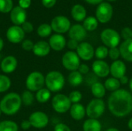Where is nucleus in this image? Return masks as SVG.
I'll use <instances>...</instances> for the list:
<instances>
[{
  "label": "nucleus",
  "mask_w": 132,
  "mask_h": 131,
  "mask_svg": "<svg viewBox=\"0 0 132 131\" xmlns=\"http://www.w3.org/2000/svg\"><path fill=\"white\" fill-rule=\"evenodd\" d=\"M10 19L15 25H22L26 19V12L20 6H16L10 12Z\"/></svg>",
  "instance_id": "nucleus-15"
},
{
  "label": "nucleus",
  "mask_w": 132,
  "mask_h": 131,
  "mask_svg": "<svg viewBox=\"0 0 132 131\" xmlns=\"http://www.w3.org/2000/svg\"><path fill=\"white\" fill-rule=\"evenodd\" d=\"M56 2V0H42V3L46 8H52L55 5Z\"/></svg>",
  "instance_id": "nucleus-44"
},
{
  "label": "nucleus",
  "mask_w": 132,
  "mask_h": 131,
  "mask_svg": "<svg viewBox=\"0 0 132 131\" xmlns=\"http://www.w3.org/2000/svg\"><path fill=\"white\" fill-rule=\"evenodd\" d=\"M31 126V124L29 122V120H23L22 123H21V127L23 129V130H29Z\"/></svg>",
  "instance_id": "nucleus-46"
},
{
  "label": "nucleus",
  "mask_w": 132,
  "mask_h": 131,
  "mask_svg": "<svg viewBox=\"0 0 132 131\" xmlns=\"http://www.w3.org/2000/svg\"><path fill=\"white\" fill-rule=\"evenodd\" d=\"M62 64L65 69L73 72L78 70L80 65V59L77 53L68 51L62 57Z\"/></svg>",
  "instance_id": "nucleus-8"
},
{
  "label": "nucleus",
  "mask_w": 132,
  "mask_h": 131,
  "mask_svg": "<svg viewBox=\"0 0 132 131\" xmlns=\"http://www.w3.org/2000/svg\"><path fill=\"white\" fill-rule=\"evenodd\" d=\"M69 36L71 39H74L77 42L83 41L87 36V30L84 27L80 24L73 25L69 30Z\"/></svg>",
  "instance_id": "nucleus-17"
},
{
  "label": "nucleus",
  "mask_w": 132,
  "mask_h": 131,
  "mask_svg": "<svg viewBox=\"0 0 132 131\" xmlns=\"http://www.w3.org/2000/svg\"><path fill=\"white\" fill-rule=\"evenodd\" d=\"M1 114H2V111H1V110H0V116H1Z\"/></svg>",
  "instance_id": "nucleus-54"
},
{
  "label": "nucleus",
  "mask_w": 132,
  "mask_h": 131,
  "mask_svg": "<svg viewBox=\"0 0 132 131\" xmlns=\"http://www.w3.org/2000/svg\"><path fill=\"white\" fill-rule=\"evenodd\" d=\"M127 71V67L125 63L121 60H116L110 66V73L114 78L121 79L122 76H125Z\"/></svg>",
  "instance_id": "nucleus-16"
},
{
  "label": "nucleus",
  "mask_w": 132,
  "mask_h": 131,
  "mask_svg": "<svg viewBox=\"0 0 132 131\" xmlns=\"http://www.w3.org/2000/svg\"><path fill=\"white\" fill-rule=\"evenodd\" d=\"M50 44L45 41H39L34 44L32 52L34 55L39 57H44L47 56L50 52Z\"/></svg>",
  "instance_id": "nucleus-20"
},
{
  "label": "nucleus",
  "mask_w": 132,
  "mask_h": 131,
  "mask_svg": "<svg viewBox=\"0 0 132 131\" xmlns=\"http://www.w3.org/2000/svg\"><path fill=\"white\" fill-rule=\"evenodd\" d=\"M129 87H130V90H131L132 92V78H131L129 80Z\"/></svg>",
  "instance_id": "nucleus-52"
},
{
  "label": "nucleus",
  "mask_w": 132,
  "mask_h": 131,
  "mask_svg": "<svg viewBox=\"0 0 132 131\" xmlns=\"http://www.w3.org/2000/svg\"><path fill=\"white\" fill-rule=\"evenodd\" d=\"M29 120L32 127L38 129L46 127L49 123L48 116L42 111H36L32 113L29 116Z\"/></svg>",
  "instance_id": "nucleus-11"
},
{
  "label": "nucleus",
  "mask_w": 132,
  "mask_h": 131,
  "mask_svg": "<svg viewBox=\"0 0 132 131\" xmlns=\"http://www.w3.org/2000/svg\"><path fill=\"white\" fill-rule=\"evenodd\" d=\"M108 2H114V1H116V0H108Z\"/></svg>",
  "instance_id": "nucleus-53"
},
{
  "label": "nucleus",
  "mask_w": 132,
  "mask_h": 131,
  "mask_svg": "<svg viewBox=\"0 0 132 131\" xmlns=\"http://www.w3.org/2000/svg\"><path fill=\"white\" fill-rule=\"evenodd\" d=\"M105 131H120L118 129H117V128H114V127H111V128H109V129H108L107 130Z\"/></svg>",
  "instance_id": "nucleus-51"
},
{
  "label": "nucleus",
  "mask_w": 132,
  "mask_h": 131,
  "mask_svg": "<svg viewBox=\"0 0 132 131\" xmlns=\"http://www.w3.org/2000/svg\"><path fill=\"white\" fill-rule=\"evenodd\" d=\"M22 103L21 97L18 93H9L0 101V110L6 115H14L19 110Z\"/></svg>",
  "instance_id": "nucleus-2"
},
{
  "label": "nucleus",
  "mask_w": 132,
  "mask_h": 131,
  "mask_svg": "<svg viewBox=\"0 0 132 131\" xmlns=\"http://www.w3.org/2000/svg\"><path fill=\"white\" fill-rule=\"evenodd\" d=\"M33 46H34V43L32 42V41L29 39H26L22 42V48L26 51H30V50L32 51Z\"/></svg>",
  "instance_id": "nucleus-39"
},
{
  "label": "nucleus",
  "mask_w": 132,
  "mask_h": 131,
  "mask_svg": "<svg viewBox=\"0 0 132 131\" xmlns=\"http://www.w3.org/2000/svg\"><path fill=\"white\" fill-rule=\"evenodd\" d=\"M91 93L95 98L101 99L105 96L106 88L104 85H103L101 83L96 82L93 85H91Z\"/></svg>",
  "instance_id": "nucleus-25"
},
{
  "label": "nucleus",
  "mask_w": 132,
  "mask_h": 131,
  "mask_svg": "<svg viewBox=\"0 0 132 131\" xmlns=\"http://www.w3.org/2000/svg\"><path fill=\"white\" fill-rule=\"evenodd\" d=\"M49 44L51 49L55 51H61L67 45L66 39L60 34L53 35L49 40Z\"/></svg>",
  "instance_id": "nucleus-19"
},
{
  "label": "nucleus",
  "mask_w": 132,
  "mask_h": 131,
  "mask_svg": "<svg viewBox=\"0 0 132 131\" xmlns=\"http://www.w3.org/2000/svg\"><path fill=\"white\" fill-rule=\"evenodd\" d=\"M6 37L10 42L19 43L23 41L25 32L22 30V27H20L19 25H13L8 29Z\"/></svg>",
  "instance_id": "nucleus-13"
},
{
  "label": "nucleus",
  "mask_w": 132,
  "mask_h": 131,
  "mask_svg": "<svg viewBox=\"0 0 132 131\" xmlns=\"http://www.w3.org/2000/svg\"><path fill=\"white\" fill-rule=\"evenodd\" d=\"M121 57L128 61L132 62V39L125 40L119 48Z\"/></svg>",
  "instance_id": "nucleus-21"
},
{
  "label": "nucleus",
  "mask_w": 132,
  "mask_h": 131,
  "mask_svg": "<svg viewBox=\"0 0 132 131\" xmlns=\"http://www.w3.org/2000/svg\"><path fill=\"white\" fill-rule=\"evenodd\" d=\"M0 131H19V127L14 121L3 120L0 122Z\"/></svg>",
  "instance_id": "nucleus-30"
},
{
  "label": "nucleus",
  "mask_w": 132,
  "mask_h": 131,
  "mask_svg": "<svg viewBox=\"0 0 132 131\" xmlns=\"http://www.w3.org/2000/svg\"><path fill=\"white\" fill-rule=\"evenodd\" d=\"M19 6L22 8H27L31 5V0H19Z\"/></svg>",
  "instance_id": "nucleus-45"
},
{
  "label": "nucleus",
  "mask_w": 132,
  "mask_h": 131,
  "mask_svg": "<svg viewBox=\"0 0 132 131\" xmlns=\"http://www.w3.org/2000/svg\"><path fill=\"white\" fill-rule=\"evenodd\" d=\"M120 86H121V83H120L119 80L114 78V77L108 78L104 83V86H105L106 90H108L109 91H112V92H114V91L119 90Z\"/></svg>",
  "instance_id": "nucleus-29"
},
{
  "label": "nucleus",
  "mask_w": 132,
  "mask_h": 131,
  "mask_svg": "<svg viewBox=\"0 0 132 131\" xmlns=\"http://www.w3.org/2000/svg\"><path fill=\"white\" fill-rule=\"evenodd\" d=\"M83 26L87 31H89V32L94 31L98 26V21L97 18L94 16H88L84 20Z\"/></svg>",
  "instance_id": "nucleus-27"
},
{
  "label": "nucleus",
  "mask_w": 132,
  "mask_h": 131,
  "mask_svg": "<svg viewBox=\"0 0 132 131\" xmlns=\"http://www.w3.org/2000/svg\"><path fill=\"white\" fill-rule=\"evenodd\" d=\"M51 97V92L47 88H42L41 90H38L36 95V100L39 103H46Z\"/></svg>",
  "instance_id": "nucleus-28"
},
{
  "label": "nucleus",
  "mask_w": 132,
  "mask_h": 131,
  "mask_svg": "<svg viewBox=\"0 0 132 131\" xmlns=\"http://www.w3.org/2000/svg\"><path fill=\"white\" fill-rule=\"evenodd\" d=\"M87 3L91 4V5H97V4H101L103 0H85Z\"/></svg>",
  "instance_id": "nucleus-48"
},
{
  "label": "nucleus",
  "mask_w": 132,
  "mask_h": 131,
  "mask_svg": "<svg viewBox=\"0 0 132 131\" xmlns=\"http://www.w3.org/2000/svg\"><path fill=\"white\" fill-rule=\"evenodd\" d=\"M113 16V7L108 2H101L97 8L96 17L101 23L108 22Z\"/></svg>",
  "instance_id": "nucleus-9"
},
{
  "label": "nucleus",
  "mask_w": 132,
  "mask_h": 131,
  "mask_svg": "<svg viewBox=\"0 0 132 131\" xmlns=\"http://www.w3.org/2000/svg\"><path fill=\"white\" fill-rule=\"evenodd\" d=\"M108 52H109V49H108L107 46H99V47H97L96 49V50H95V56L99 60H102V59H105L108 56Z\"/></svg>",
  "instance_id": "nucleus-35"
},
{
  "label": "nucleus",
  "mask_w": 132,
  "mask_h": 131,
  "mask_svg": "<svg viewBox=\"0 0 132 131\" xmlns=\"http://www.w3.org/2000/svg\"><path fill=\"white\" fill-rule=\"evenodd\" d=\"M71 106V102L69 97L64 94H56L52 100V107L53 110L59 113L67 112Z\"/></svg>",
  "instance_id": "nucleus-7"
},
{
  "label": "nucleus",
  "mask_w": 132,
  "mask_h": 131,
  "mask_svg": "<svg viewBox=\"0 0 132 131\" xmlns=\"http://www.w3.org/2000/svg\"><path fill=\"white\" fill-rule=\"evenodd\" d=\"M54 131H71V130L64 124H58L55 126Z\"/></svg>",
  "instance_id": "nucleus-42"
},
{
  "label": "nucleus",
  "mask_w": 132,
  "mask_h": 131,
  "mask_svg": "<svg viewBox=\"0 0 132 131\" xmlns=\"http://www.w3.org/2000/svg\"><path fill=\"white\" fill-rule=\"evenodd\" d=\"M3 46H4V42H3V40H2V39L0 37V51L2 49V48H3Z\"/></svg>",
  "instance_id": "nucleus-50"
},
{
  "label": "nucleus",
  "mask_w": 132,
  "mask_h": 131,
  "mask_svg": "<svg viewBox=\"0 0 132 131\" xmlns=\"http://www.w3.org/2000/svg\"><path fill=\"white\" fill-rule=\"evenodd\" d=\"M50 25L52 29L57 34H62L69 32L70 29V22L66 16L58 15L53 19Z\"/></svg>",
  "instance_id": "nucleus-10"
},
{
  "label": "nucleus",
  "mask_w": 132,
  "mask_h": 131,
  "mask_svg": "<svg viewBox=\"0 0 132 131\" xmlns=\"http://www.w3.org/2000/svg\"><path fill=\"white\" fill-rule=\"evenodd\" d=\"M18 66V61L13 56H8L4 58L1 63V69L5 73H11L14 72Z\"/></svg>",
  "instance_id": "nucleus-18"
},
{
  "label": "nucleus",
  "mask_w": 132,
  "mask_h": 131,
  "mask_svg": "<svg viewBox=\"0 0 132 131\" xmlns=\"http://www.w3.org/2000/svg\"><path fill=\"white\" fill-rule=\"evenodd\" d=\"M11 86V80L5 75H0V93L7 91Z\"/></svg>",
  "instance_id": "nucleus-32"
},
{
  "label": "nucleus",
  "mask_w": 132,
  "mask_h": 131,
  "mask_svg": "<svg viewBox=\"0 0 132 131\" xmlns=\"http://www.w3.org/2000/svg\"><path fill=\"white\" fill-rule=\"evenodd\" d=\"M67 47H68L70 49H72V50L77 49V47H78V46H79L77 41H76V40H74V39H71L67 42Z\"/></svg>",
  "instance_id": "nucleus-43"
},
{
  "label": "nucleus",
  "mask_w": 132,
  "mask_h": 131,
  "mask_svg": "<svg viewBox=\"0 0 132 131\" xmlns=\"http://www.w3.org/2000/svg\"><path fill=\"white\" fill-rule=\"evenodd\" d=\"M101 39L105 46L111 48L117 47L121 41L119 33L112 29H106L101 34Z\"/></svg>",
  "instance_id": "nucleus-6"
},
{
  "label": "nucleus",
  "mask_w": 132,
  "mask_h": 131,
  "mask_svg": "<svg viewBox=\"0 0 132 131\" xmlns=\"http://www.w3.org/2000/svg\"><path fill=\"white\" fill-rule=\"evenodd\" d=\"M77 53L80 59H82L85 61H88L94 57L95 51L91 44L87 42H83L79 44L77 49Z\"/></svg>",
  "instance_id": "nucleus-12"
},
{
  "label": "nucleus",
  "mask_w": 132,
  "mask_h": 131,
  "mask_svg": "<svg viewBox=\"0 0 132 131\" xmlns=\"http://www.w3.org/2000/svg\"><path fill=\"white\" fill-rule=\"evenodd\" d=\"M78 71L82 75H87L90 72V68L87 64H80L78 68Z\"/></svg>",
  "instance_id": "nucleus-41"
},
{
  "label": "nucleus",
  "mask_w": 132,
  "mask_h": 131,
  "mask_svg": "<svg viewBox=\"0 0 132 131\" xmlns=\"http://www.w3.org/2000/svg\"><path fill=\"white\" fill-rule=\"evenodd\" d=\"M71 15L75 21L81 22L86 19L87 11L83 5L77 4L71 9Z\"/></svg>",
  "instance_id": "nucleus-23"
},
{
  "label": "nucleus",
  "mask_w": 132,
  "mask_h": 131,
  "mask_svg": "<svg viewBox=\"0 0 132 131\" xmlns=\"http://www.w3.org/2000/svg\"><path fill=\"white\" fill-rule=\"evenodd\" d=\"M128 128L132 130V118H131L128 121Z\"/></svg>",
  "instance_id": "nucleus-49"
},
{
  "label": "nucleus",
  "mask_w": 132,
  "mask_h": 131,
  "mask_svg": "<svg viewBox=\"0 0 132 131\" xmlns=\"http://www.w3.org/2000/svg\"><path fill=\"white\" fill-rule=\"evenodd\" d=\"M70 111L71 117L75 120H80L86 115V109L80 103H73L71 106Z\"/></svg>",
  "instance_id": "nucleus-22"
},
{
  "label": "nucleus",
  "mask_w": 132,
  "mask_h": 131,
  "mask_svg": "<svg viewBox=\"0 0 132 131\" xmlns=\"http://www.w3.org/2000/svg\"><path fill=\"white\" fill-rule=\"evenodd\" d=\"M45 84L50 92H59L65 85V79L60 72L51 71L45 77Z\"/></svg>",
  "instance_id": "nucleus-3"
},
{
  "label": "nucleus",
  "mask_w": 132,
  "mask_h": 131,
  "mask_svg": "<svg viewBox=\"0 0 132 131\" xmlns=\"http://www.w3.org/2000/svg\"><path fill=\"white\" fill-rule=\"evenodd\" d=\"M105 111V103L103 100L94 98L90 101L86 108V114L89 118L97 119L101 117Z\"/></svg>",
  "instance_id": "nucleus-5"
},
{
  "label": "nucleus",
  "mask_w": 132,
  "mask_h": 131,
  "mask_svg": "<svg viewBox=\"0 0 132 131\" xmlns=\"http://www.w3.org/2000/svg\"><path fill=\"white\" fill-rule=\"evenodd\" d=\"M45 85V77L40 72H32L29 74L26 80V86L30 92H37L43 88Z\"/></svg>",
  "instance_id": "nucleus-4"
},
{
  "label": "nucleus",
  "mask_w": 132,
  "mask_h": 131,
  "mask_svg": "<svg viewBox=\"0 0 132 131\" xmlns=\"http://www.w3.org/2000/svg\"><path fill=\"white\" fill-rule=\"evenodd\" d=\"M83 75L78 70L71 72L68 76V82L72 86H77L83 83Z\"/></svg>",
  "instance_id": "nucleus-26"
},
{
  "label": "nucleus",
  "mask_w": 132,
  "mask_h": 131,
  "mask_svg": "<svg viewBox=\"0 0 132 131\" xmlns=\"http://www.w3.org/2000/svg\"><path fill=\"white\" fill-rule=\"evenodd\" d=\"M69 99L71 103H79V102L82 99V94L80 91L78 90H74L71 92L69 95Z\"/></svg>",
  "instance_id": "nucleus-36"
},
{
  "label": "nucleus",
  "mask_w": 132,
  "mask_h": 131,
  "mask_svg": "<svg viewBox=\"0 0 132 131\" xmlns=\"http://www.w3.org/2000/svg\"><path fill=\"white\" fill-rule=\"evenodd\" d=\"M13 2L12 0H0V12L8 13L12 10Z\"/></svg>",
  "instance_id": "nucleus-34"
},
{
  "label": "nucleus",
  "mask_w": 132,
  "mask_h": 131,
  "mask_svg": "<svg viewBox=\"0 0 132 131\" xmlns=\"http://www.w3.org/2000/svg\"><path fill=\"white\" fill-rule=\"evenodd\" d=\"M108 105L114 116L124 117L132 111V94L126 90L119 89L110 95Z\"/></svg>",
  "instance_id": "nucleus-1"
},
{
  "label": "nucleus",
  "mask_w": 132,
  "mask_h": 131,
  "mask_svg": "<svg viewBox=\"0 0 132 131\" xmlns=\"http://www.w3.org/2000/svg\"><path fill=\"white\" fill-rule=\"evenodd\" d=\"M21 99H22V102L24 105L29 106V105L32 104V103L34 101V96L32 93V92H30L29 90H26L22 93Z\"/></svg>",
  "instance_id": "nucleus-33"
},
{
  "label": "nucleus",
  "mask_w": 132,
  "mask_h": 131,
  "mask_svg": "<svg viewBox=\"0 0 132 131\" xmlns=\"http://www.w3.org/2000/svg\"><path fill=\"white\" fill-rule=\"evenodd\" d=\"M121 36L125 40L132 39V29L129 27H125L121 31Z\"/></svg>",
  "instance_id": "nucleus-38"
},
{
  "label": "nucleus",
  "mask_w": 132,
  "mask_h": 131,
  "mask_svg": "<svg viewBox=\"0 0 132 131\" xmlns=\"http://www.w3.org/2000/svg\"><path fill=\"white\" fill-rule=\"evenodd\" d=\"M52 27L50 25L44 23L40 25L37 29V33L40 37H47L52 32Z\"/></svg>",
  "instance_id": "nucleus-31"
},
{
  "label": "nucleus",
  "mask_w": 132,
  "mask_h": 131,
  "mask_svg": "<svg viewBox=\"0 0 132 131\" xmlns=\"http://www.w3.org/2000/svg\"><path fill=\"white\" fill-rule=\"evenodd\" d=\"M22 29L24 31V32L29 33V32H32L33 31V25L29 22H25L22 25Z\"/></svg>",
  "instance_id": "nucleus-40"
},
{
  "label": "nucleus",
  "mask_w": 132,
  "mask_h": 131,
  "mask_svg": "<svg viewBox=\"0 0 132 131\" xmlns=\"http://www.w3.org/2000/svg\"><path fill=\"white\" fill-rule=\"evenodd\" d=\"M92 69L94 73L98 77H106L110 73V66L103 60H96L92 64Z\"/></svg>",
  "instance_id": "nucleus-14"
},
{
  "label": "nucleus",
  "mask_w": 132,
  "mask_h": 131,
  "mask_svg": "<svg viewBox=\"0 0 132 131\" xmlns=\"http://www.w3.org/2000/svg\"><path fill=\"white\" fill-rule=\"evenodd\" d=\"M101 124L97 119L89 118L84 121L83 125L84 131H101Z\"/></svg>",
  "instance_id": "nucleus-24"
},
{
  "label": "nucleus",
  "mask_w": 132,
  "mask_h": 131,
  "mask_svg": "<svg viewBox=\"0 0 132 131\" xmlns=\"http://www.w3.org/2000/svg\"><path fill=\"white\" fill-rule=\"evenodd\" d=\"M108 56H110V58L112 59V60H118V59L121 56V53H120V50L117 47H114V48H111L109 49V52H108Z\"/></svg>",
  "instance_id": "nucleus-37"
},
{
  "label": "nucleus",
  "mask_w": 132,
  "mask_h": 131,
  "mask_svg": "<svg viewBox=\"0 0 132 131\" xmlns=\"http://www.w3.org/2000/svg\"><path fill=\"white\" fill-rule=\"evenodd\" d=\"M119 81H120L121 84H127L128 83H129V79L128 78V76H124L121 79H119Z\"/></svg>",
  "instance_id": "nucleus-47"
}]
</instances>
